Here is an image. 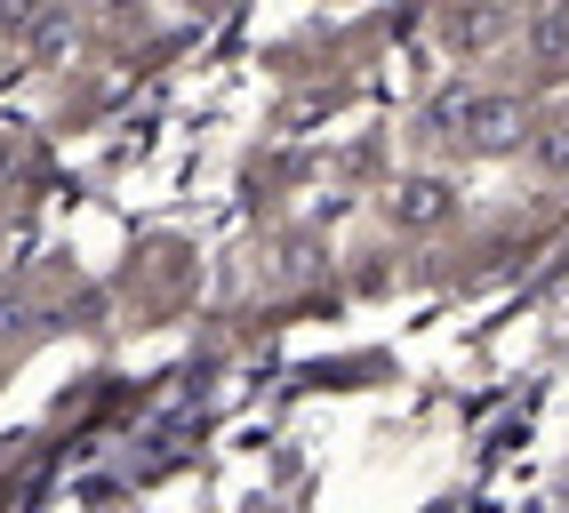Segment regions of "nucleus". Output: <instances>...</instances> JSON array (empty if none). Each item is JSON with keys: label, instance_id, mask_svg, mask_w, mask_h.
Instances as JSON below:
<instances>
[{"label": "nucleus", "instance_id": "obj_6", "mask_svg": "<svg viewBox=\"0 0 569 513\" xmlns=\"http://www.w3.org/2000/svg\"><path fill=\"white\" fill-rule=\"evenodd\" d=\"M49 9H57V0H0V41H17V49H24V41H32V24H41Z\"/></svg>", "mask_w": 569, "mask_h": 513}, {"label": "nucleus", "instance_id": "obj_7", "mask_svg": "<svg viewBox=\"0 0 569 513\" xmlns=\"http://www.w3.org/2000/svg\"><path fill=\"white\" fill-rule=\"evenodd\" d=\"M184 9H193V17H217V9H224V0H184Z\"/></svg>", "mask_w": 569, "mask_h": 513}, {"label": "nucleus", "instance_id": "obj_2", "mask_svg": "<svg viewBox=\"0 0 569 513\" xmlns=\"http://www.w3.org/2000/svg\"><path fill=\"white\" fill-rule=\"evenodd\" d=\"M506 41H513V9H506V0H449V9H441V49L458 64L506 49Z\"/></svg>", "mask_w": 569, "mask_h": 513}, {"label": "nucleus", "instance_id": "obj_4", "mask_svg": "<svg viewBox=\"0 0 569 513\" xmlns=\"http://www.w3.org/2000/svg\"><path fill=\"white\" fill-rule=\"evenodd\" d=\"M449 209H458V193H449L441 177H401V185L386 193V217H393L401 233H426V225H441Z\"/></svg>", "mask_w": 569, "mask_h": 513}, {"label": "nucleus", "instance_id": "obj_1", "mask_svg": "<svg viewBox=\"0 0 569 513\" xmlns=\"http://www.w3.org/2000/svg\"><path fill=\"white\" fill-rule=\"evenodd\" d=\"M433 137H466L473 153H513L529 137V104L513 89H458L433 104Z\"/></svg>", "mask_w": 569, "mask_h": 513}, {"label": "nucleus", "instance_id": "obj_3", "mask_svg": "<svg viewBox=\"0 0 569 513\" xmlns=\"http://www.w3.org/2000/svg\"><path fill=\"white\" fill-rule=\"evenodd\" d=\"M521 49H529V64H538L546 81H561L569 72V0H538V9H529Z\"/></svg>", "mask_w": 569, "mask_h": 513}, {"label": "nucleus", "instance_id": "obj_5", "mask_svg": "<svg viewBox=\"0 0 569 513\" xmlns=\"http://www.w3.org/2000/svg\"><path fill=\"white\" fill-rule=\"evenodd\" d=\"M529 161H538V177L569 185V113H553V121H529Z\"/></svg>", "mask_w": 569, "mask_h": 513}]
</instances>
